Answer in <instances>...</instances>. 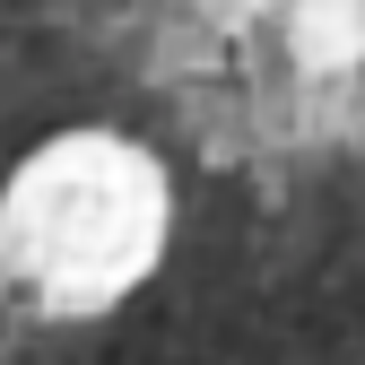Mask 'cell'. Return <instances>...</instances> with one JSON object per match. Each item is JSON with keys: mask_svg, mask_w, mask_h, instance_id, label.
<instances>
[{"mask_svg": "<svg viewBox=\"0 0 365 365\" xmlns=\"http://www.w3.org/2000/svg\"><path fill=\"white\" fill-rule=\"evenodd\" d=\"M0 157V331L53 365H365V0H43Z\"/></svg>", "mask_w": 365, "mask_h": 365, "instance_id": "1", "label": "cell"}]
</instances>
